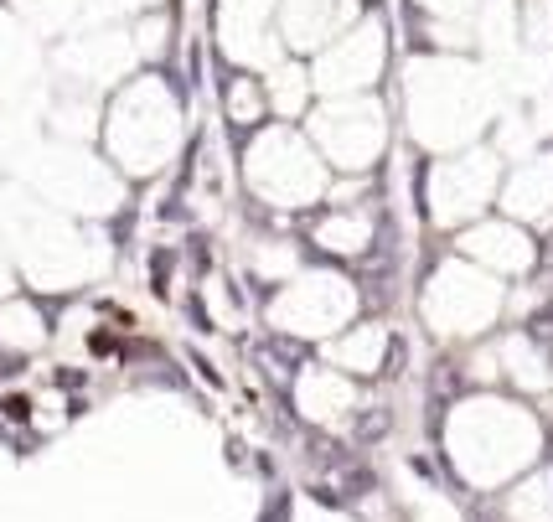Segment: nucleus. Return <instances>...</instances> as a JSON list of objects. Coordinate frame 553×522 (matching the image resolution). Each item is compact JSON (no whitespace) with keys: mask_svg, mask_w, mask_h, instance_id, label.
I'll list each match as a JSON object with an SVG mask.
<instances>
[{"mask_svg":"<svg viewBox=\"0 0 553 522\" xmlns=\"http://www.w3.org/2000/svg\"><path fill=\"white\" fill-rule=\"evenodd\" d=\"M388 429V414H362V424H357V440H378Z\"/></svg>","mask_w":553,"mask_h":522,"instance_id":"1","label":"nucleus"},{"mask_svg":"<svg viewBox=\"0 0 553 522\" xmlns=\"http://www.w3.org/2000/svg\"><path fill=\"white\" fill-rule=\"evenodd\" d=\"M383 373H404V342L388 347V367H383Z\"/></svg>","mask_w":553,"mask_h":522,"instance_id":"2","label":"nucleus"},{"mask_svg":"<svg viewBox=\"0 0 553 522\" xmlns=\"http://www.w3.org/2000/svg\"><path fill=\"white\" fill-rule=\"evenodd\" d=\"M6 414H11V419H26V398H6Z\"/></svg>","mask_w":553,"mask_h":522,"instance_id":"3","label":"nucleus"},{"mask_svg":"<svg viewBox=\"0 0 553 522\" xmlns=\"http://www.w3.org/2000/svg\"><path fill=\"white\" fill-rule=\"evenodd\" d=\"M264 522H285V502H274V517H264Z\"/></svg>","mask_w":553,"mask_h":522,"instance_id":"4","label":"nucleus"}]
</instances>
